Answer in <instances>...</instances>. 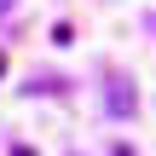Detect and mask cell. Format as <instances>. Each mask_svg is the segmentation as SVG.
Returning a JSON list of instances; mask_svg holds the SVG:
<instances>
[{"mask_svg":"<svg viewBox=\"0 0 156 156\" xmlns=\"http://www.w3.org/2000/svg\"><path fill=\"white\" fill-rule=\"evenodd\" d=\"M104 104H110V116H116V122H127L139 98H133V87H127L122 75H110V81H104Z\"/></svg>","mask_w":156,"mask_h":156,"instance_id":"1","label":"cell"},{"mask_svg":"<svg viewBox=\"0 0 156 156\" xmlns=\"http://www.w3.org/2000/svg\"><path fill=\"white\" fill-rule=\"evenodd\" d=\"M12 156H35V151H29V145H12Z\"/></svg>","mask_w":156,"mask_h":156,"instance_id":"2","label":"cell"},{"mask_svg":"<svg viewBox=\"0 0 156 156\" xmlns=\"http://www.w3.org/2000/svg\"><path fill=\"white\" fill-rule=\"evenodd\" d=\"M0 75H6V52H0Z\"/></svg>","mask_w":156,"mask_h":156,"instance_id":"3","label":"cell"},{"mask_svg":"<svg viewBox=\"0 0 156 156\" xmlns=\"http://www.w3.org/2000/svg\"><path fill=\"white\" fill-rule=\"evenodd\" d=\"M0 12H12V0H0Z\"/></svg>","mask_w":156,"mask_h":156,"instance_id":"4","label":"cell"}]
</instances>
